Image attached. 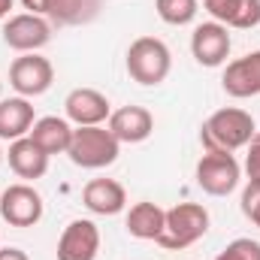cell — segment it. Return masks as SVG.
Returning <instances> with one entry per match:
<instances>
[{
  "instance_id": "cell-1",
  "label": "cell",
  "mask_w": 260,
  "mask_h": 260,
  "mask_svg": "<svg viewBox=\"0 0 260 260\" xmlns=\"http://www.w3.org/2000/svg\"><path fill=\"white\" fill-rule=\"evenodd\" d=\"M254 133H257V127H254L251 112L236 109V106H224L203 121L200 142L206 151H239L251 142Z\"/></svg>"
},
{
  "instance_id": "cell-2",
  "label": "cell",
  "mask_w": 260,
  "mask_h": 260,
  "mask_svg": "<svg viewBox=\"0 0 260 260\" xmlns=\"http://www.w3.org/2000/svg\"><path fill=\"white\" fill-rule=\"evenodd\" d=\"M209 230V212L206 206L200 203H179L173 209H167V218H164V230L160 236L154 239L160 248L167 251H182V248H191L194 242H200Z\"/></svg>"
},
{
  "instance_id": "cell-3",
  "label": "cell",
  "mask_w": 260,
  "mask_h": 260,
  "mask_svg": "<svg viewBox=\"0 0 260 260\" xmlns=\"http://www.w3.org/2000/svg\"><path fill=\"white\" fill-rule=\"evenodd\" d=\"M173 70V55L167 49L164 40L157 37H136L127 49V76L133 82L154 88L160 82H167Z\"/></svg>"
},
{
  "instance_id": "cell-4",
  "label": "cell",
  "mask_w": 260,
  "mask_h": 260,
  "mask_svg": "<svg viewBox=\"0 0 260 260\" xmlns=\"http://www.w3.org/2000/svg\"><path fill=\"white\" fill-rule=\"evenodd\" d=\"M121 142L109 133V127L94 124V127H73V139H70V160L82 170H103L109 164L118 160Z\"/></svg>"
},
{
  "instance_id": "cell-5",
  "label": "cell",
  "mask_w": 260,
  "mask_h": 260,
  "mask_svg": "<svg viewBox=\"0 0 260 260\" xmlns=\"http://www.w3.org/2000/svg\"><path fill=\"white\" fill-rule=\"evenodd\" d=\"M242 179V167L233 151H206L197 164V185L209 197H227L236 191Z\"/></svg>"
},
{
  "instance_id": "cell-6",
  "label": "cell",
  "mask_w": 260,
  "mask_h": 260,
  "mask_svg": "<svg viewBox=\"0 0 260 260\" xmlns=\"http://www.w3.org/2000/svg\"><path fill=\"white\" fill-rule=\"evenodd\" d=\"M46 212V203L40 191L27 182H18V185H9L3 194H0V218L9 224V227H34L40 224Z\"/></svg>"
},
{
  "instance_id": "cell-7",
  "label": "cell",
  "mask_w": 260,
  "mask_h": 260,
  "mask_svg": "<svg viewBox=\"0 0 260 260\" xmlns=\"http://www.w3.org/2000/svg\"><path fill=\"white\" fill-rule=\"evenodd\" d=\"M49 40H52V21H46L43 15L18 12V15H9L3 24V43L21 55L40 52L43 46H49Z\"/></svg>"
},
{
  "instance_id": "cell-8",
  "label": "cell",
  "mask_w": 260,
  "mask_h": 260,
  "mask_svg": "<svg viewBox=\"0 0 260 260\" xmlns=\"http://www.w3.org/2000/svg\"><path fill=\"white\" fill-rule=\"evenodd\" d=\"M52 82H55V67L37 52L15 58L9 67V85L18 91V97H40L52 88Z\"/></svg>"
},
{
  "instance_id": "cell-9",
  "label": "cell",
  "mask_w": 260,
  "mask_h": 260,
  "mask_svg": "<svg viewBox=\"0 0 260 260\" xmlns=\"http://www.w3.org/2000/svg\"><path fill=\"white\" fill-rule=\"evenodd\" d=\"M230 27L218 21H203L191 34V55L200 67H221L230 55Z\"/></svg>"
},
{
  "instance_id": "cell-10",
  "label": "cell",
  "mask_w": 260,
  "mask_h": 260,
  "mask_svg": "<svg viewBox=\"0 0 260 260\" xmlns=\"http://www.w3.org/2000/svg\"><path fill=\"white\" fill-rule=\"evenodd\" d=\"M67 121H73L76 127H94L109 121L112 106L106 100V94H100L97 88H73L64 100Z\"/></svg>"
},
{
  "instance_id": "cell-11",
  "label": "cell",
  "mask_w": 260,
  "mask_h": 260,
  "mask_svg": "<svg viewBox=\"0 0 260 260\" xmlns=\"http://www.w3.org/2000/svg\"><path fill=\"white\" fill-rule=\"evenodd\" d=\"M100 251V230L88 218L70 221L58 239V260H97Z\"/></svg>"
},
{
  "instance_id": "cell-12",
  "label": "cell",
  "mask_w": 260,
  "mask_h": 260,
  "mask_svg": "<svg viewBox=\"0 0 260 260\" xmlns=\"http://www.w3.org/2000/svg\"><path fill=\"white\" fill-rule=\"evenodd\" d=\"M221 85L236 100L257 97L260 94V49L257 52H248V55H242V58H236V61H230L224 67Z\"/></svg>"
},
{
  "instance_id": "cell-13",
  "label": "cell",
  "mask_w": 260,
  "mask_h": 260,
  "mask_svg": "<svg viewBox=\"0 0 260 260\" xmlns=\"http://www.w3.org/2000/svg\"><path fill=\"white\" fill-rule=\"evenodd\" d=\"M109 133L118 139V142H145L151 133H154V115L145 109V106H121L109 115Z\"/></svg>"
},
{
  "instance_id": "cell-14",
  "label": "cell",
  "mask_w": 260,
  "mask_h": 260,
  "mask_svg": "<svg viewBox=\"0 0 260 260\" xmlns=\"http://www.w3.org/2000/svg\"><path fill=\"white\" fill-rule=\"evenodd\" d=\"M212 21L236 30H251L260 24V0H203Z\"/></svg>"
},
{
  "instance_id": "cell-15",
  "label": "cell",
  "mask_w": 260,
  "mask_h": 260,
  "mask_svg": "<svg viewBox=\"0 0 260 260\" xmlns=\"http://www.w3.org/2000/svg\"><path fill=\"white\" fill-rule=\"evenodd\" d=\"M6 157H9V170H12L18 179H24V182H37V179H43L46 170H49V154H46L30 136H21V139L9 142Z\"/></svg>"
},
{
  "instance_id": "cell-16",
  "label": "cell",
  "mask_w": 260,
  "mask_h": 260,
  "mask_svg": "<svg viewBox=\"0 0 260 260\" xmlns=\"http://www.w3.org/2000/svg\"><path fill=\"white\" fill-rule=\"evenodd\" d=\"M82 203H85L94 215L112 218V215H118V212L127 209V191H124V185L115 182V179H91V182L85 185V191H82Z\"/></svg>"
},
{
  "instance_id": "cell-17",
  "label": "cell",
  "mask_w": 260,
  "mask_h": 260,
  "mask_svg": "<svg viewBox=\"0 0 260 260\" xmlns=\"http://www.w3.org/2000/svg\"><path fill=\"white\" fill-rule=\"evenodd\" d=\"M37 115H34V106L27 97H6L0 100V139H21L27 136L34 127Z\"/></svg>"
},
{
  "instance_id": "cell-18",
  "label": "cell",
  "mask_w": 260,
  "mask_h": 260,
  "mask_svg": "<svg viewBox=\"0 0 260 260\" xmlns=\"http://www.w3.org/2000/svg\"><path fill=\"white\" fill-rule=\"evenodd\" d=\"M49 157L52 154H67L70 148V139H73V127L67 118H58V115H46V118H37L34 127L27 133Z\"/></svg>"
},
{
  "instance_id": "cell-19",
  "label": "cell",
  "mask_w": 260,
  "mask_h": 260,
  "mask_svg": "<svg viewBox=\"0 0 260 260\" xmlns=\"http://www.w3.org/2000/svg\"><path fill=\"white\" fill-rule=\"evenodd\" d=\"M164 218H167V209H160L157 203H133L124 218V227L133 239H157L160 230H164Z\"/></svg>"
},
{
  "instance_id": "cell-20",
  "label": "cell",
  "mask_w": 260,
  "mask_h": 260,
  "mask_svg": "<svg viewBox=\"0 0 260 260\" xmlns=\"http://www.w3.org/2000/svg\"><path fill=\"white\" fill-rule=\"evenodd\" d=\"M100 0H49L46 3V18H52V24L73 27V24H85L97 15Z\"/></svg>"
},
{
  "instance_id": "cell-21",
  "label": "cell",
  "mask_w": 260,
  "mask_h": 260,
  "mask_svg": "<svg viewBox=\"0 0 260 260\" xmlns=\"http://www.w3.org/2000/svg\"><path fill=\"white\" fill-rule=\"evenodd\" d=\"M157 18L173 24V27H185L191 24L200 12V0H154Z\"/></svg>"
},
{
  "instance_id": "cell-22",
  "label": "cell",
  "mask_w": 260,
  "mask_h": 260,
  "mask_svg": "<svg viewBox=\"0 0 260 260\" xmlns=\"http://www.w3.org/2000/svg\"><path fill=\"white\" fill-rule=\"evenodd\" d=\"M215 260H260V242L254 239H233Z\"/></svg>"
},
{
  "instance_id": "cell-23",
  "label": "cell",
  "mask_w": 260,
  "mask_h": 260,
  "mask_svg": "<svg viewBox=\"0 0 260 260\" xmlns=\"http://www.w3.org/2000/svg\"><path fill=\"white\" fill-rule=\"evenodd\" d=\"M242 215L254 227H260V185L257 182H248L245 191H242Z\"/></svg>"
},
{
  "instance_id": "cell-24",
  "label": "cell",
  "mask_w": 260,
  "mask_h": 260,
  "mask_svg": "<svg viewBox=\"0 0 260 260\" xmlns=\"http://www.w3.org/2000/svg\"><path fill=\"white\" fill-rule=\"evenodd\" d=\"M245 148H248V154H245V176H248V182L260 185V130L251 136V142Z\"/></svg>"
},
{
  "instance_id": "cell-25",
  "label": "cell",
  "mask_w": 260,
  "mask_h": 260,
  "mask_svg": "<svg viewBox=\"0 0 260 260\" xmlns=\"http://www.w3.org/2000/svg\"><path fill=\"white\" fill-rule=\"evenodd\" d=\"M46 3H49V0H21V6H24L27 12L43 15V18H46Z\"/></svg>"
},
{
  "instance_id": "cell-26",
  "label": "cell",
  "mask_w": 260,
  "mask_h": 260,
  "mask_svg": "<svg viewBox=\"0 0 260 260\" xmlns=\"http://www.w3.org/2000/svg\"><path fill=\"white\" fill-rule=\"evenodd\" d=\"M0 260H30L21 248H15V245H9V248H0Z\"/></svg>"
},
{
  "instance_id": "cell-27",
  "label": "cell",
  "mask_w": 260,
  "mask_h": 260,
  "mask_svg": "<svg viewBox=\"0 0 260 260\" xmlns=\"http://www.w3.org/2000/svg\"><path fill=\"white\" fill-rule=\"evenodd\" d=\"M15 0H0V18H9V9H12Z\"/></svg>"
},
{
  "instance_id": "cell-28",
  "label": "cell",
  "mask_w": 260,
  "mask_h": 260,
  "mask_svg": "<svg viewBox=\"0 0 260 260\" xmlns=\"http://www.w3.org/2000/svg\"><path fill=\"white\" fill-rule=\"evenodd\" d=\"M0 164H3V148H0Z\"/></svg>"
},
{
  "instance_id": "cell-29",
  "label": "cell",
  "mask_w": 260,
  "mask_h": 260,
  "mask_svg": "<svg viewBox=\"0 0 260 260\" xmlns=\"http://www.w3.org/2000/svg\"><path fill=\"white\" fill-rule=\"evenodd\" d=\"M0 91H3V82H0Z\"/></svg>"
}]
</instances>
